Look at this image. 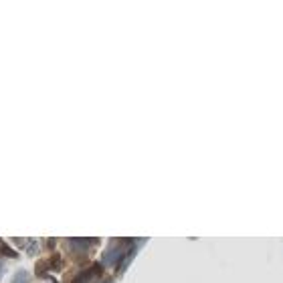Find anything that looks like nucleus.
I'll return each mask as SVG.
<instances>
[{
    "label": "nucleus",
    "mask_w": 283,
    "mask_h": 283,
    "mask_svg": "<svg viewBox=\"0 0 283 283\" xmlns=\"http://www.w3.org/2000/svg\"><path fill=\"white\" fill-rule=\"evenodd\" d=\"M131 245L133 241H111L109 249L103 255V265H117V261L123 259V255L129 251Z\"/></svg>",
    "instance_id": "f257e3e1"
},
{
    "label": "nucleus",
    "mask_w": 283,
    "mask_h": 283,
    "mask_svg": "<svg viewBox=\"0 0 283 283\" xmlns=\"http://www.w3.org/2000/svg\"><path fill=\"white\" fill-rule=\"evenodd\" d=\"M99 275H101V265H93V267L81 271L79 277L75 279V283H95Z\"/></svg>",
    "instance_id": "f03ea898"
},
{
    "label": "nucleus",
    "mask_w": 283,
    "mask_h": 283,
    "mask_svg": "<svg viewBox=\"0 0 283 283\" xmlns=\"http://www.w3.org/2000/svg\"><path fill=\"white\" fill-rule=\"evenodd\" d=\"M29 279H31L29 271L21 269V271H17V273H15V277L11 279V283H29Z\"/></svg>",
    "instance_id": "7ed1b4c3"
}]
</instances>
